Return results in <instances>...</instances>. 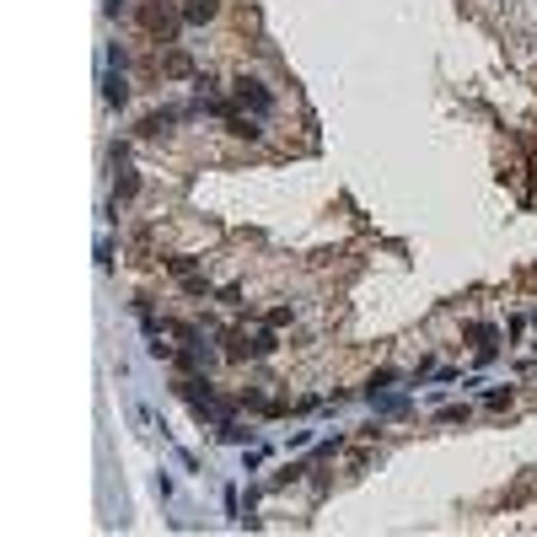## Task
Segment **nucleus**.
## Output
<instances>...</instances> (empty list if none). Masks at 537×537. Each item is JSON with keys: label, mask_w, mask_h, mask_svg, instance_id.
<instances>
[{"label": "nucleus", "mask_w": 537, "mask_h": 537, "mask_svg": "<svg viewBox=\"0 0 537 537\" xmlns=\"http://www.w3.org/2000/svg\"><path fill=\"white\" fill-rule=\"evenodd\" d=\"M167 268H172L178 280H188V274H194V258H188V253H178V258H167Z\"/></svg>", "instance_id": "10"}, {"label": "nucleus", "mask_w": 537, "mask_h": 537, "mask_svg": "<svg viewBox=\"0 0 537 537\" xmlns=\"http://www.w3.org/2000/svg\"><path fill=\"white\" fill-rule=\"evenodd\" d=\"M237 103L242 108H253V113H258V119H264V113H274V92H268L264 81H258V76H237Z\"/></svg>", "instance_id": "2"}, {"label": "nucleus", "mask_w": 537, "mask_h": 537, "mask_svg": "<svg viewBox=\"0 0 537 537\" xmlns=\"http://www.w3.org/2000/svg\"><path fill=\"white\" fill-rule=\"evenodd\" d=\"M172 124H178V108H156V113H145V119H140V135H145V140H156V135H167Z\"/></svg>", "instance_id": "3"}, {"label": "nucleus", "mask_w": 537, "mask_h": 537, "mask_svg": "<svg viewBox=\"0 0 537 537\" xmlns=\"http://www.w3.org/2000/svg\"><path fill=\"white\" fill-rule=\"evenodd\" d=\"M103 97H108V103H113V108H124V103H129V81H124V76H119V70H113V76H108V81H103Z\"/></svg>", "instance_id": "5"}, {"label": "nucleus", "mask_w": 537, "mask_h": 537, "mask_svg": "<svg viewBox=\"0 0 537 537\" xmlns=\"http://www.w3.org/2000/svg\"><path fill=\"white\" fill-rule=\"evenodd\" d=\"M140 27L151 33V38L172 43V38H178V27H183V11H172V6H162V0H151V6H140Z\"/></svg>", "instance_id": "1"}, {"label": "nucleus", "mask_w": 537, "mask_h": 537, "mask_svg": "<svg viewBox=\"0 0 537 537\" xmlns=\"http://www.w3.org/2000/svg\"><path fill=\"white\" fill-rule=\"evenodd\" d=\"M167 76H188V54H183V49L167 54Z\"/></svg>", "instance_id": "8"}, {"label": "nucleus", "mask_w": 537, "mask_h": 537, "mask_svg": "<svg viewBox=\"0 0 537 537\" xmlns=\"http://www.w3.org/2000/svg\"><path fill=\"white\" fill-rule=\"evenodd\" d=\"M215 11H221L215 0H188V6H183V22H188V27H199V22H210Z\"/></svg>", "instance_id": "4"}, {"label": "nucleus", "mask_w": 537, "mask_h": 537, "mask_svg": "<svg viewBox=\"0 0 537 537\" xmlns=\"http://www.w3.org/2000/svg\"><path fill=\"white\" fill-rule=\"evenodd\" d=\"M274 350H280V339H274V333H253V339H248V355H253V360H264V355H274Z\"/></svg>", "instance_id": "7"}, {"label": "nucleus", "mask_w": 537, "mask_h": 537, "mask_svg": "<svg viewBox=\"0 0 537 537\" xmlns=\"http://www.w3.org/2000/svg\"><path fill=\"white\" fill-rule=\"evenodd\" d=\"M135 194H140V178L124 167V178H119V199H135Z\"/></svg>", "instance_id": "9"}, {"label": "nucleus", "mask_w": 537, "mask_h": 537, "mask_svg": "<svg viewBox=\"0 0 537 537\" xmlns=\"http://www.w3.org/2000/svg\"><path fill=\"white\" fill-rule=\"evenodd\" d=\"M226 129H231V135H237V140H258V124H253V119H242L237 108H231V113H226Z\"/></svg>", "instance_id": "6"}]
</instances>
